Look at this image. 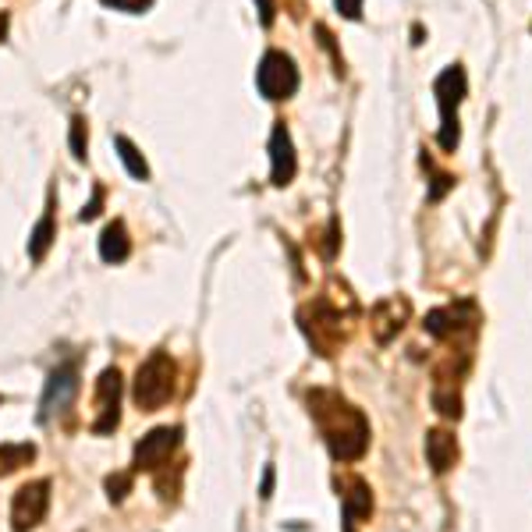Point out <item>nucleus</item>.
Listing matches in <instances>:
<instances>
[{
  "label": "nucleus",
  "mask_w": 532,
  "mask_h": 532,
  "mask_svg": "<svg viewBox=\"0 0 532 532\" xmlns=\"http://www.w3.org/2000/svg\"><path fill=\"white\" fill-rule=\"evenodd\" d=\"M309 412L320 419L323 426V437H327V447L338 462H355L362 458L365 444H369V422L362 419L358 409H352L345 398L330 394V391H312L309 394Z\"/></svg>",
  "instance_id": "nucleus-1"
},
{
  "label": "nucleus",
  "mask_w": 532,
  "mask_h": 532,
  "mask_svg": "<svg viewBox=\"0 0 532 532\" xmlns=\"http://www.w3.org/2000/svg\"><path fill=\"white\" fill-rule=\"evenodd\" d=\"M175 358L167 352H153L135 373V405L142 412H157L171 401L175 394Z\"/></svg>",
  "instance_id": "nucleus-2"
},
{
  "label": "nucleus",
  "mask_w": 532,
  "mask_h": 532,
  "mask_svg": "<svg viewBox=\"0 0 532 532\" xmlns=\"http://www.w3.org/2000/svg\"><path fill=\"white\" fill-rule=\"evenodd\" d=\"M465 96V71L455 64L437 78V104H440V146H458V104Z\"/></svg>",
  "instance_id": "nucleus-3"
},
{
  "label": "nucleus",
  "mask_w": 532,
  "mask_h": 532,
  "mask_svg": "<svg viewBox=\"0 0 532 532\" xmlns=\"http://www.w3.org/2000/svg\"><path fill=\"white\" fill-rule=\"evenodd\" d=\"M256 86H259V93L266 100H288L298 89V68L292 64L288 54L270 50L259 64V71H256Z\"/></svg>",
  "instance_id": "nucleus-4"
},
{
  "label": "nucleus",
  "mask_w": 532,
  "mask_h": 532,
  "mask_svg": "<svg viewBox=\"0 0 532 532\" xmlns=\"http://www.w3.org/2000/svg\"><path fill=\"white\" fill-rule=\"evenodd\" d=\"M50 508V482L47 479H36V482H25L14 500H11V529L14 532H29L43 522Z\"/></svg>",
  "instance_id": "nucleus-5"
},
{
  "label": "nucleus",
  "mask_w": 532,
  "mask_h": 532,
  "mask_svg": "<svg viewBox=\"0 0 532 532\" xmlns=\"http://www.w3.org/2000/svg\"><path fill=\"white\" fill-rule=\"evenodd\" d=\"M177 444H181V426H160V429L146 433L135 444V469L139 473H157L160 465L171 462Z\"/></svg>",
  "instance_id": "nucleus-6"
},
{
  "label": "nucleus",
  "mask_w": 532,
  "mask_h": 532,
  "mask_svg": "<svg viewBox=\"0 0 532 532\" xmlns=\"http://www.w3.org/2000/svg\"><path fill=\"white\" fill-rule=\"evenodd\" d=\"M78 394V365L68 362V365H58L47 380V391H43V405H40V422H50L54 415H64L71 409Z\"/></svg>",
  "instance_id": "nucleus-7"
},
{
  "label": "nucleus",
  "mask_w": 532,
  "mask_h": 532,
  "mask_svg": "<svg viewBox=\"0 0 532 532\" xmlns=\"http://www.w3.org/2000/svg\"><path fill=\"white\" fill-rule=\"evenodd\" d=\"M96 405H100V419L93 422V433H111L121 419V373L111 365L100 373V383H96Z\"/></svg>",
  "instance_id": "nucleus-8"
},
{
  "label": "nucleus",
  "mask_w": 532,
  "mask_h": 532,
  "mask_svg": "<svg viewBox=\"0 0 532 532\" xmlns=\"http://www.w3.org/2000/svg\"><path fill=\"white\" fill-rule=\"evenodd\" d=\"M270 160H274V175H270L274 185H288L295 177V146H292V135L284 124H277L270 135Z\"/></svg>",
  "instance_id": "nucleus-9"
},
{
  "label": "nucleus",
  "mask_w": 532,
  "mask_h": 532,
  "mask_svg": "<svg viewBox=\"0 0 532 532\" xmlns=\"http://www.w3.org/2000/svg\"><path fill=\"white\" fill-rule=\"evenodd\" d=\"M455 455H458V444L447 429H429L426 433V458L433 465V473H447L455 465Z\"/></svg>",
  "instance_id": "nucleus-10"
},
{
  "label": "nucleus",
  "mask_w": 532,
  "mask_h": 532,
  "mask_svg": "<svg viewBox=\"0 0 532 532\" xmlns=\"http://www.w3.org/2000/svg\"><path fill=\"white\" fill-rule=\"evenodd\" d=\"M128 252H131V241H128L124 224H121V221L107 224V231L100 235V256H104L107 263H124V259H128Z\"/></svg>",
  "instance_id": "nucleus-11"
},
{
  "label": "nucleus",
  "mask_w": 532,
  "mask_h": 532,
  "mask_svg": "<svg viewBox=\"0 0 532 532\" xmlns=\"http://www.w3.org/2000/svg\"><path fill=\"white\" fill-rule=\"evenodd\" d=\"M345 511H348V518H369V511H373V497H369V486L362 482V479H348L345 482Z\"/></svg>",
  "instance_id": "nucleus-12"
},
{
  "label": "nucleus",
  "mask_w": 532,
  "mask_h": 532,
  "mask_svg": "<svg viewBox=\"0 0 532 532\" xmlns=\"http://www.w3.org/2000/svg\"><path fill=\"white\" fill-rule=\"evenodd\" d=\"M36 458V447L32 444H4L0 447V475L18 473L22 465H29Z\"/></svg>",
  "instance_id": "nucleus-13"
},
{
  "label": "nucleus",
  "mask_w": 532,
  "mask_h": 532,
  "mask_svg": "<svg viewBox=\"0 0 532 532\" xmlns=\"http://www.w3.org/2000/svg\"><path fill=\"white\" fill-rule=\"evenodd\" d=\"M50 241H54V213L47 210V217L36 224V231L29 238V256L40 263L43 256H47V248H50Z\"/></svg>",
  "instance_id": "nucleus-14"
},
{
  "label": "nucleus",
  "mask_w": 532,
  "mask_h": 532,
  "mask_svg": "<svg viewBox=\"0 0 532 532\" xmlns=\"http://www.w3.org/2000/svg\"><path fill=\"white\" fill-rule=\"evenodd\" d=\"M114 146L121 149V160H124V167H128V175L131 177H139V181H146L149 177V167H146V160H142V153L124 139V135H118L114 139Z\"/></svg>",
  "instance_id": "nucleus-15"
},
{
  "label": "nucleus",
  "mask_w": 532,
  "mask_h": 532,
  "mask_svg": "<svg viewBox=\"0 0 532 532\" xmlns=\"http://www.w3.org/2000/svg\"><path fill=\"white\" fill-rule=\"evenodd\" d=\"M128 490H131V475L128 473L107 475V493H111V500H124V497H128Z\"/></svg>",
  "instance_id": "nucleus-16"
},
{
  "label": "nucleus",
  "mask_w": 532,
  "mask_h": 532,
  "mask_svg": "<svg viewBox=\"0 0 532 532\" xmlns=\"http://www.w3.org/2000/svg\"><path fill=\"white\" fill-rule=\"evenodd\" d=\"M71 153H75L78 160H86V121L82 118L71 121Z\"/></svg>",
  "instance_id": "nucleus-17"
},
{
  "label": "nucleus",
  "mask_w": 532,
  "mask_h": 532,
  "mask_svg": "<svg viewBox=\"0 0 532 532\" xmlns=\"http://www.w3.org/2000/svg\"><path fill=\"white\" fill-rule=\"evenodd\" d=\"M100 206H104V188L93 192V203L82 210V221H96V217H100Z\"/></svg>",
  "instance_id": "nucleus-18"
},
{
  "label": "nucleus",
  "mask_w": 532,
  "mask_h": 532,
  "mask_svg": "<svg viewBox=\"0 0 532 532\" xmlns=\"http://www.w3.org/2000/svg\"><path fill=\"white\" fill-rule=\"evenodd\" d=\"M104 4L121 7V11H142V7H149V0H104Z\"/></svg>",
  "instance_id": "nucleus-19"
},
{
  "label": "nucleus",
  "mask_w": 532,
  "mask_h": 532,
  "mask_svg": "<svg viewBox=\"0 0 532 532\" xmlns=\"http://www.w3.org/2000/svg\"><path fill=\"white\" fill-rule=\"evenodd\" d=\"M334 4L341 7L345 18H358V11H362V0H334Z\"/></svg>",
  "instance_id": "nucleus-20"
},
{
  "label": "nucleus",
  "mask_w": 532,
  "mask_h": 532,
  "mask_svg": "<svg viewBox=\"0 0 532 532\" xmlns=\"http://www.w3.org/2000/svg\"><path fill=\"white\" fill-rule=\"evenodd\" d=\"M274 11H277V7H274V0H259V14H263V22H266V25L274 22Z\"/></svg>",
  "instance_id": "nucleus-21"
},
{
  "label": "nucleus",
  "mask_w": 532,
  "mask_h": 532,
  "mask_svg": "<svg viewBox=\"0 0 532 532\" xmlns=\"http://www.w3.org/2000/svg\"><path fill=\"white\" fill-rule=\"evenodd\" d=\"M270 490H274V469H266L263 475V497H270Z\"/></svg>",
  "instance_id": "nucleus-22"
},
{
  "label": "nucleus",
  "mask_w": 532,
  "mask_h": 532,
  "mask_svg": "<svg viewBox=\"0 0 532 532\" xmlns=\"http://www.w3.org/2000/svg\"><path fill=\"white\" fill-rule=\"evenodd\" d=\"M4 32H7V14H0V40H4Z\"/></svg>",
  "instance_id": "nucleus-23"
}]
</instances>
